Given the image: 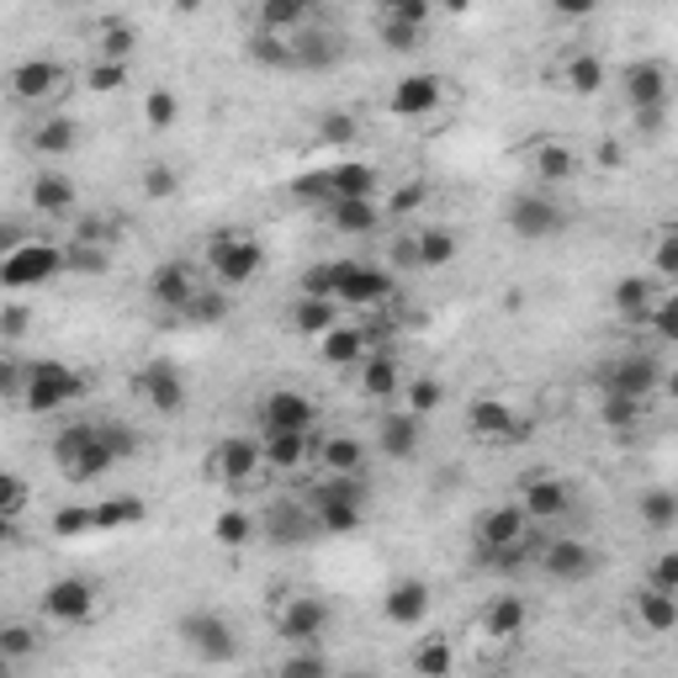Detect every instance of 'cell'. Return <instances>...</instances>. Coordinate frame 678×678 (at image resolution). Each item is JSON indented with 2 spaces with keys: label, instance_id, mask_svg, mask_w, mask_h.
Masks as SVG:
<instances>
[{
  "label": "cell",
  "instance_id": "cell-1",
  "mask_svg": "<svg viewBox=\"0 0 678 678\" xmlns=\"http://www.w3.org/2000/svg\"><path fill=\"white\" fill-rule=\"evenodd\" d=\"M138 440L127 435L122 424H70L64 435L53 440V461L70 482H90L101 472H112V461L133 456Z\"/></svg>",
  "mask_w": 678,
  "mask_h": 678
},
{
  "label": "cell",
  "instance_id": "cell-2",
  "mask_svg": "<svg viewBox=\"0 0 678 678\" xmlns=\"http://www.w3.org/2000/svg\"><path fill=\"white\" fill-rule=\"evenodd\" d=\"M85 393V377L64 360H38L22 371V398L33 414H59L64 403H75Z\"/></svg>",
  "mask_w": 678,
  "mask_h": 678
},
{
  "label": "cell",
  "instance_id": "cell-3",
  "mask_svg": "<svg viewBox=\"0 0 678 678\" xmlns=\"http://www.w3.org/2000/svg\"><path fill=\"white\" fill-rule=\"evenodd\" d=\"M64 266V249L42 239H16L5 255H0V286L5 292H27V286H42V281L59 276Z\"/></svg>",
  "mask_w": 678,
  "mask_h": 678
},
{
  "label": "cell",
  "instance_id": "cell-4",
  "mask_svg": "<svg viewBox=\"0 0 678 678\" xmlns=\"http://www.w3.org/2000/svg\"><path fill=\"white\" fill-rule=\"evenodd\" d=\"M260 244L249 239V234H218V239L207 244V266H212V276L223 281V286H244V281L260 276Z\"/></svg>",
  "mask_w": 678,
  "mask_h": 678
},
{
  "label": "cell",
  "instance_id": "cell-5",
  "mask_svg": "<svg viewBox=\"0 0 678 678\" xmlns=\"http://www.w3.org/2000/svg\"><path fill=\"white\" fill-rule=\"evenodd\" d=\"M260 467H266L260 440H249V435H234V440H223V445L207 451V472L223 478V482H249Z\"/></svg>",
  "mask_w": 678,
  "mask_h": 678
},
{
  "label": "cell",
  "instance_id": "cell-6",
  "mask_svg": "<svg viewBox=\"0 0 678 678\" xmlns=\"http://www.w3.org/2000/svg\"><path fill=\"white\" fill-rule=\"evenodd\" d=\"M313 419H319L313 398H303L292 387H276L271 398L260 403V430L266 435H276V430H313Z\"/></svg>",
  "mask_w": 678,
  "mask_h": 678
},
{
  "label": "cell",
  "instance_id": "cell-7",
  "mask_svg": "<svg viewBox=\"0 0 678 678\" xmlns=\"http://www.w3.org/2000/svg\"><path fill=\"white\" fill-rule=\"evenodd\" d=\"M42 609H48L59 626H81V620H90V609H96V589H90L85 578H59V583H48Z\"/></svg>",
  "mask_w": 678,
  "mask_h": 678
},
{
  "label": "cell",
  "instance_id": "cell-8",
  "mask_svg": "<svg viewBox=\"0 0 678 678\" xmlns=\"http://www.w3.org/2000/svg\"><path fill=\"white\" fill-rule=\"evenodd\" d=\"M181 637H186L192 652L212 657V663H229V657H234V631H229L223 615H186V620H181Z\"/></svg>",
  "mask_w": 678,
  "mask_h": 678
},
{
  "label": "cell",
  "instance_id": "cell-9",
  "mask_svg": "<svg viewBox=\"0 0 678 678\" xmlns=\"http://www.w3.org/2000/svg\"><path fill=\"white\" fill-rule=\"evenodd\" d=\"M138 393L149 398V408H160V414H181V408H186V382H181V371H175L170 360H155V366L138 371Z\"/></svg>",
  "mask_w": 678,
  "mask_h": 678
},
{
  "label": "cell",
  "instance_id": "cell-10",
  "mask_svg": "<svg viewBox=\"0 0 678 678\" xmlns=\"http://www.w3.org/2000/svg\"><path fill=\"white\" fill-rule=\"evenodd\" d=\"M382 609H387L393 626H424V615H430V583L424 578H398L382 594Z\"/></svg>",
  "mask_w": 678,
  "mask_h": 678
},
{
  "label": "cell",
  "instance_id": "cell-11",
  "mask_svg": "<svg viewBox=\"0 0 678 678\" xmlns=\"http://www.w3.org/2000/svg\"><path fill=\"white\" fill-rule=\"evenodd\" d=\"M440 107V81L435 75H403L387 96V112L393 118H430Z\"/></svg>",
  "mask_w": 678,
  "mask_h": 678
},
{
  "label": "cell",
  "instance_id": "cell-12",
  "mask_svg": "<svg viewBox=\"0 0 678 678\" xmlns=\"http://www.w3.org/2000/svg\"><path fill=\"white\" fill-rule=\"evenodd\" d=\"M509 229H515L519 239H552L562 229V207L546 197H519L509 207Z\"/></svg>",
  "mask_w": 678,
  "mask_h": 678
},
{
  "label": "cell",
  "instance_id": "cell-13",
  "mask_svg": "<svg viewBox=\"0 0 678 678\" xmlns=\"http://www.w3.org/2000/svg\"><path fill=\"white\" fill-rule=\"evenodd\" d=\"M323 626H329V604L313 594H297L281 609V637L286 641H319Z\"/></svg>",
  "mask_w": 678,
  "mask_h": 678
},
{
  "label": "cell",
  "instance_id": "cell-14",
  "mask_svg": "<svg viewBox=\"0 0 678 678\" xmlns=\"http://www.w3.org/2000/svg\"><path fill=\"white\" fill-rule=\"evenodd\" d=\"M467 424H472V435H482V440H519V435H525V419H519L509 403H498V398L472 403Z\"/></svg>",
  "mask_w": 678,
  "mask_h": 678
},
{
  "label": "cell",
  "instance_id": "cell-15",
  "mask_svg": "<svg viewBox=\"0 0 678 678\" xmlns=\"http://www.w3.org/2000/svg\"><path fill=\"white\" fill-rule=\"evenodd\" d=\"M478 541L488 552H509L525 541V509L519 504H498V509H488L478 525Z\"/></svg>",
  "mask_w": 678,
  "mask_h": 678
},
{
  "label": "cell",
  "instance_id": "cell-16",
  "mask_svg": "<svg viewBox=\"0 0 678 678\" xmlns=\"http://www.w3.org/2000/svg\"><path fill=\"white\" fill-rule=\"evenodd\" d=\"M541 567H546L552 578H562V583H578V578L594 572V546H583V541H572V535H567V541H552Z\"/></svg>",
  "mask_w": 678,
  "mask_h": 678
},
{
  "label": "cell",
  "instance_id": "cell-17",
  "mask_svg": "<svg viewBox=\"0 0 678 678\" xmlns=\"http://www.w3.org/2000/svg\"><path fill=\"white\" fill-rule=\"evenodd\" d=\"M663 382V371H657V360H646V356H631V360H620L615 371H609V393H620V398H646L652 387Z\"/></svg>",
  "mask_w": 678,
  "mask_h": 678
},
{
  "label": "cell",
  "instance_id": "cell-18",
  "mask_svg": "<svg viewBox=\"0 0 678 678\" xmlns=\"http://www.w3.org/2000/svg\"><path fill=\"white\" fill-rule=\"evenodd\" d=\"M11 90H16L22 101H48V96L59 90V64H48V59L16 64V70H11Z\"/></svg>",
  "mask_w": 678,
  "mask_h": 678
},
{
  "label": "cell",
  "instance_id": "cell-19",
  "mask_svg": "<svg viewBox=\"0 0 678 678\" xmlns=\"http://www.w3.org/2000/svg\"><path fill=\"white\" fill-rule=\"evenodd\" d=\"M626 96H631V107H663L668 101V70L663 64H631L626 70Z\"/></svg>",
  "mask_w": 678,
  "mask_h": 678
},
{
  "label": "cell",
  "instance_id": "cell-20",
  "mask_svg": "<svg viewBox=\"0 0 678 678\" xmlns=\"http://www.w3.org/2000/svg\"><path fill=\"white\" fill-rule=\"evenodd\" d=\"M567 504H572V493L552 478H535L525 488V498H519L525 519H557V515H567Z\"/></svg>",
  "mask_w": 678,
  "mask_h": 678
},
{
  "label": "cell",
  "instance_id": "cell-21",
  "mask_svg": "<svg viewBox=\"0 0 678 678\" xmlns=\"http://www.w3.org/2000/svg\"><path fill=\"white\" fill-rule=\"evenodd\" d=\"M292 323H297V334H329L334 323H340V303L334 297H313V292H303L297 303H292Z\"/></svg>",
  "mask_w": 678,
  "mask_h": 678
},
{
  "label": "cell",
  "instance_id": "cell-22",
  "mask_svg": "<svg viewBox=\"0 0 678 678\" xmlns=\"http://www.w3.org/2000/svg\"><path fill=\"white\" fill-rule=\"evenodd\" d=\"M329 223L340 234H371L382 223V212H377L371 197H340V201H329Z\"/></svg>",
  "mask_w": 678,
  "mask_h": 678
},
{
  "label": "cell",
  "instance_id": "cell-23",
  "mask_svg": "<svg viewBox=\"0 0 678 678\" xmlns=\"http://www.w3.org/2000/svg\"><path fill=\"white\" fill-rule=\"evenodd\" d=\"M260 456L281 467V472H297L308 461V430H276V435L260 440Z\"/></svg>",
  "mask_w": 678,
  "mask_h": 678
},
{
  "label": "cell",
  "instance_id": "cell-24",
  "mask_svg": "<svg viewBox=\"0 0 678 678\" xmlns=\"http://www.w3.org/2000/svg\"><path fill=\"white\" fill-rule=\"evenodd\" d=\"M33 207L48 212V218H64L70 207H75V186H70V175H59V170H42L38 181H33Z\"/></svg>",
  "mask_w": 678,
  "mask_h": 678
},
{
  "label": "cell",
  "instance_id": "cell-25",
  "mask_svg": "<svg viewBox=\"0 0 678 678\" xmlns=\"http://www.w3.org/2000/svg\"><path fill=\"white\" fill-rule=\"evenodd\" d=\"M192 292H197V281L186 266H160L155 276H149V297L164 303V308H186L192 303Z\"/></svg>",
  "mask_w": 678,
  "mask_h": 678
},
{
  "label": "cell",
  "instance_id": "cell-26",
  "mask_svg": "<svg viewBox=\"0 0 678 678\" xmlns=\"http://www.w3.org/2000/svg\"><path fill=\"white\" fill-rule=\"evenodd\" d=\"M637 609H641V626H646L652 637H668L678 626V594H668V589H646V594H637Z\"/></svg>",
  "mask_w": 678,
  "mask_h": 678
},
{
  "label": "cell",
  "instance_id": "cell-27",
  "mask_svg": "<svg viewBox=\"0 0 678 678\" xmlns=\"http://www.w3.org/2000/svg\"><path fill=\"white\" fill-rule=\"evenodd\" d=\"M615 308H620V319H646L652 308H657V286L646 276H626V281H615Z\"/></svg>",
  "mask_w": 678,
  "mask_h": 678
},
{
  "label": "cell",
  "instance_id": "cell-28",
  "mask_svg": "<svg viewBox=\"0 0 678 678\" xmlns=\"http://www.w3.org/2000/svg\"><path fill=\"white\" fill-rule=\"evenodd\" d=\"M414 451H419V419H414V414H387V419H382V456L403 461V456H414Z\"/></svg>",
  "mask_w": 678,
  "mask_h": 678
},
{
  "label": "cell",
  "instance_id": "cell-29",
  "mask_svg": "<svg viewBox=\"0 0 678 678\" xmlns=\"http://www.w3.org/2000/svg\"><path fill=\"white\" fill-rule=\"evenodd\" d=\"M525 620H530V609H525V599H515V594H504V599H493L488 604V637H519L525 631Z\"/></svg>",
  "mask_w": 678,
  "mask_h": 678
},
{
  "label": "cell",
  "instance_id": "cell-30",
  "mask_svg": "<svg viewBox=\"0 0 678 678\" xmlns=\"http://www.w3.org/2000/svg\"><path fill=\"white\" fill-rule=\"evenodd\" d=\"M408 260H419V266H430V271L451 266V260H456V234H445V229H424V234L414 239V249H408Z\"/></svg>",
  "mask_w": 678,
  "mask_h": 678
},
{
  "label": "cell",
  "instance_id": "cell-31",
  "mask_svg": "<svg viewBox=\"0 0 678 678\" xmlns=\"http://www.w3.org/2000/svg\"><path fill=\"white\" fill-rule=\"evenodd\" d=\"M360 350H366V334L360 329H329V334H319V356L329 360V366H350V360H360Z\"/></svg>",
  "mask_w": 678,
  "mask_h": 678
},
{
  "label": "cell",
  "instance_id": "cell-32",
  "mask_svg": "<svg viewBox=\"0 0 678 678\" xmlns=\"http://www.w3.org/2000/svg\"><path fill=\"white\" fill-rule=\"evenodd\" d=\"M319 456H323L329 472H360V461H366V451H360L356 435H329Z\"/></svg>",
  "mask_w": 678,
  "mask_h": 678
},
{
  "label": "cell",
  "instance_id": "cell-33",
  "mask_svg": "<svg viewBox=\"0 0 678 678\" xmlns=\"http://www.w3.org/2000/svg\"><path fill=\"white\" fill-rule=\"evenodd\" d=\"M96 515V530H118V525H138L144 519V498H107L90 509Z\"/></svg>",
  "mask_w": 678,
  "mask_h": 678
},
{
  "label": "cell",
  "instance_id": "cell-34",
  "mask_svg": "<svg viewBox=\"0 0 678 678\" xmlns=\"http://www.w3.org/2000/svg\"><path fill=\"white\" fill-rule=\"evenodd\" d=\"M33 149L38 155H70L75 149V122H64V118L42 122L38 133H33Z\"/></svg>",
  "mask_w": 678,
  "mask_h": 678
},
{
  "label": "cell",
  "instance_id": "cell-35",
  "mask_svg": "<svg viewBox=\"0 0 678 678\" xmlns=\"http://www.w3.org/2000/svg\"><path fill=\"white\" fill-rule=\"evenodd\" d=\"M212 535H218V546L234 552V546H244V541L255 535V519L244 515V509H223V515L212 519Z\"/></svg>",
  "mask_w": 678,
  "mask_h": 678
},
{
  "label": "cell",
  "instance_id": "cell-36",
  "mask_svg": "<svg viewBox=\"0 0 678 678\" xmlns=\"http://www.w3.org/2000/svg\"><path fill=\"white\" fill-rule=\"evenodd\" d=\"M360 387H366L371 398H387V393L398 387V366L387 356H371L366 360V371H360Z\"/></svg>",
  "mask_w": 678,
  "mask_h": 678
},
{
  "label": "cell",
  "instance_id": "cell-37",
  "mask_svg": "<svg viewBox=\"0 0 678 678\" xmlns=\"http://www.w3.org/2000/svg\"><path fill=\"white\" fill-rule=\"evenodd\" d=\"M567 85H572L578 96H594L599 85H604V64H599L594 53H578V59L567 64Z\"/></svg>",
  "mask_w": 678,
  "mask_h": 678
},
{
  "label": "cell",
  "instance_id": "cell-38",
  "mask_svg": "<svg viewBox=\"0 0 678 678\" xmlns=\"http://www.w3.org/2000/svg\"><path fill=\"white\" fill-rule=\"evenodd\" d=\"M535 170H541L546 181H567V175L578 170V160H572V149H567V144H541V155H535Z\"/></svg>",
  "mask_w": 678,
  "mask_h": 678
},
{
  "label": "cell",
  "instance_id": "cell-39",
  "mask_svg": "<svg viewBox=\"0 0 678 678\" xmlns=\"http://www.w3.org/2000/svg\"><path fill=\"white\" fill-rule=\"evenodd\" d=\"M641 515H646V525H657V530H668L678 519V498L668 493V488H652L646 498H641Z\"/></svg>",
  "mask_w": 678,
  "mask_h": 678
},
{
  "label": "cell",
  "instance_id": "cell-40",
  "mask_svg": "<svg viewBox=\"0 0 678 678\" xmlns=\"http://www.w3.org/2000/svg\"><path fill=\"white\" fill-rule=\"evenodd\" d=\"M175 118H181V101H175L170 90H155V96L144 101V122H149L155 133H164V127H175Z\"/></svg>",
  "mask_w": 678,
  "mask_h": 678
},
{
  "label": "cell",
  "instance_id": "cell-41",
  "mask_svg": "<svg viewBox=\"0 0 678 678\" xmlns=\"http://www.w3.org/2000/svg\"><path fill=\"white\" fill-rule=\"evenodd\" d=\"M27 652H38V631H27V626H0V657H5V663H16V657H27Z\"/></svg>",
  "mask_w": 678,
  "mask_h": 678
},
{
  "label": "cell",
  "instance_id": "cell-42",
  "mask_svg": "<svg viewBox=\"0 0 678 678\" xmlns=\"http://www.w3.org/2000/svg\"><path fill=\"white\" fill-rule=\"evenodd\" d=\"M122 85H127V59H107V64L90 70V90H101V96H112Z\"/></svg>",
  "mask_w": 678,
  "mask_h": 678
},
{
  "label": "cell",
  "instance_id": "cell-43",
  "mask_svg": "<svg viewBox=\"0 0 678 678\" xmlns=\"http://www.w3.org/2000/svg\"><path fill=\"white\" fill-rule=\"evenodd\" d=\"M414 668H419V674H451V646H445V641H424V646L414 652Z\"/></svg>",
  "mask_w": 678,
  "mask_h": 678
},
{
  "label": "cell",
  "instance_id": "cell-44",
  "mask_svg": "<svg viewBox=\"0 0 678 678\" xmlns=\"http://www.w3.org/2000/svg\"><path fill=\"white\" fill-rule=\"evenodd\" d=\"M186 308H192V319L218 323L223 313H229V297H223V292H192V303H186Z\"/></svg>",
  "mask_w": 678,
  "mask_h": 678
},
{
  "label": "cell",
  "instance_id": "cell-45",
  "mask_svg": "<svg viewBox=\"0 0 678 678\" xmlns=\"http://www.w3.org/2000/svg\"><path fill=\"white\" fill-rule=\"evenodd\" d=\"M27 509V482L22 478H11V472H0V515H22Z\"/></svg>",
  "mask_w": 678,
  "mask_h": 678
},
{
  "label": "cell",
  "instance_id": "cell-46",
  "mask_svg": "<svg viewBox=\"0 0 678 678\" xmlns=\"http://www.w3.org/2000/svg\"><path fill=\"white\" fill-rule=\"evenodd\" d=\"M419 33H424V22H408V16H387V22H382V38H387V48H414Z\"/></svg>",
  "mask_w": 678,
  "mask_h": 678
},
{
  "label": "cell",
  "instance_id": "cell-47",
  "mask_svg": "<svg viewBox=\"0 0 678 678\" xmlns=\"http://www.w3.org/2000/svg\"><path fill=\"white\" fill-rule=\"evenodd\" d=\"M85 530H96V515H90V509H59V515H53V535H64V541H70V535H85Z\"/></svg>",
  "mask_w": 678,
  "mask_h": 678
},
{
  "label": "cell",
  "instance_id": "cell-48",
  "mask_svg": "<svg viewBox=\"0 0 678 678\" xmlns=\"http://www.w3.org/2000/svg\"><path fill=\"white\" fill-rule=\"evenodd\" d=\"M440 398H445V393H440L435 377H419V382L408 387V403H414V414H435Z\"/></svg>",
  "mask_w": 678,
  "mask_h": 678
},
{
  "label": "cell",
  "instance_id": "cell-49",
  "mask_svg": "<svg viewBox=\"0 0 678 678\" xmlns=\"http://www.w3.org/2000/svg\"><path fill=\"white\" fill-rule=\"evenodd\" d=\"M271 515H276V525H271V530H276L281 541H303V535L313 530V525H308V519H303V515H292V504H276Z\"/></svg>",
  "mask_w": 678,
  "mask_h": 678
},
{
  "label": "cell",
  "instance_id": "cell-50",
  "mask_svg": "<svg viewBox=\"0 0 678 678\" xmlns=\"http://www.w3.org/2000/svg\"><path fill=\"white\" fill-rule=\"evenodd\" d=\"M652 260H657V271H663V276H678V234H674V229L657 239V255H652Z\"/></svg>",
  "mask_w": 678,
  "mask_h": 678
},
{
  "label": "cell",
  "instance_id": "cell-51",
  "mask_svg": "<svg viewBox=\"0 0 678 678\" xmlns=\"http://www.w3.org/2000/svg\"><path fill=\"white\" fill-rule=\"evenodd\" d=\"M144 186H149V197H170V192H175V175H170V164H149Z\"/></svg>",
  "mask_w": 678,
  "mask_h": 678
},
{
  "label": "cell",
  "instance_id": "cell-52",
  "mask_svg": "<svg viewBox=\"0 0 678 678\" xmlns=\"http://www.w3.org/2000/svg\"><path fill=\"white\" fill-rule=\"evenodd\" d=\"M652 589H668V594H678V557H674V552L657 562V578H652Z\"/></svg>",
  "mask_w": 678,
  "mask_h": 678
},
{
  "label": "cell",
  "instance_id": "cell-53",
  "mask_svg": "<svg viewBox=\"0 0 678 678\" xmlns=\"http://www.w3.org/2000/svg\"><path fill=\"white\" fill-rule=\"evenodd\" d=\"M11 393H22V366L0 356V398H11Z\"/></svg>",
  "mask_w": 678,
  "mask_h": 678
},
{
  "label": "cell",
  "instance_id": "cell-54",
  "mask_svg": "<svg viewBox=\"0 0 678 678\" xmlns=\"http://www.w3.org/2000/svg\"><path fill=\"white\" fill-rule=\"evenodd\" d=\"M552 11H557V16H572V22H578V16H594L599 0H552Z\"/></svg>",
  "mask_w": 678,
  "mask_h": 678
},
{
  "label": "cell",
  "instance_id": "cell-55",
  "mask_svg": "<svg viewBox=\"0 0 678 678\" xmlns=\"http://www.w3.org/2000/svg\"><path fill=\"white\" fill-rule=\"evenodd\" d=\"M323 138H329V144H345V138H356V122H350V118H329V122H323Z\"/></svg>",
  "mask_w": 678,
  "mask_h": 678
},
{
  "label": "cell",
  "instance_id": "cell-56",
  "mask_svg": "<svg viewBox=\"0 0 678 678\" xmlns=\"http://www.w3.org/2000/svg\"><path fill=\"white\" fill-rule=\"evenodd\" d=\"M133 53V33H107V59H127Z\"/></svg>",
  "mask_w": 678,
  "mask_h": 678
},
{
  "label": "cell",
  "instance_id": "cell-57",
  "mask_svg": "<svg viewBox=\"0 0 678 678\" xmlns=\"http://www.w3.org/2000/svg\"><path fill=\"white\" fill-rule=\"evenodd\" d=\"M323 657H286V674H323Z\"/></svg>",
  "mask_w": 678,
  "mask_h": 678
},
{
  "label": "cell",
  "instance_id": "cell-58",
  "mask_svg": "<svg viewBox=\"0 0 678 678\" xmlns=\"http://www.w3.org/2000/svg\"><path fill=\"white\" fill-rule=\"evenodd\" d=\"M22 323H27V313H16V308H11V313H5V334H22Z\"/></svg>",
  "mask_w": 678,
  "mask_h": 678
},
{
  "label": "cell",
  "instance_id": "cell-59",
  "mask_svg": "<svg viewBox=\"0 0 678 678\" xmlns=\"http://www.w3.org/2000/svg\"><path fill=\"white\" fill-rule=\"evenodd\" d=\"M377 5H382L387 16H398V11H403V5H408V0H377Z\"/></svg>",
  "mask_w": 678,
  "mask_h": 678
},
{
  "label": "cell",
  "instance_id": "cell-60",
  "mask_svg": "<svg viewBox=\"0 0 678 678\" xmlns=\"http://www.w3.org/2000/svg\"><path fill=\"white\" fill-rule=\"evenodd\" d=\"M11 541V515H0V546Z\"/></svg>",
  "mask_w": 678,
  "mask_h": 678
},
{
  "label": "cell",
  "instance_id": "cell-61",
  "mask_svg": "<svg viewBox=\"0 0 678 678\" xmlns=\"http://www.w3.org/2000/svg\"><path fill=\"white\" fill-rule=\"evenodd\" d=\"M297 5H308V0H297Z\"/></svg>",
  "mask_w": 678,
  "mask_h": 678
}]
</instances>
